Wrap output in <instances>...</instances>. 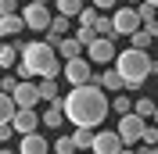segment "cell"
<instances>
[{
  "mask_svg": "<svg viewBox=\"0 0 158 154\" xmlns=\"http://www.w3.org/2000/svg\"><path fill=\"white\" fill-rule=\"evenodd\" d=\"M151 39H155V36H151V29H144V25H140L137 32H129V47H137V50H148V47H151Z\"/></svg>",
  "mask_w": 158,
  "mask_h": 154,
  "instance_id": "obj_21",
  "label": "cell"
},
{
  "mask_svg": "<svg viewBox=\"0 0 158 154\" xmlns=\"http://www.w3.org/2000/svg\"><path fill=\"white\" fill-rule=\"evenodd\" d=\"M36 4H50V0H36Z\"/></svg>",
  "mask_w": 158,
  "mask_h": 154,
  "instance_id": "obj_42",
  "label": "cell"
},
{
  "mask_svg": "<svg viewBox=\"0 0 158 154\" xmlns=\"http://www.w3.org/2000/svg\"><path fill=\"white\" fill-rule=\"evenodd\" d=\"M11 136H15V125H11V122H0V144H7Z\"/></svg>",
  "mask_w": 158,
  "mask_h": 154,
  "instance_id": "obj_34",
  "label": "cell"
},
{
  "mask_svg": "<svg viewBox=\"0 0 158 154\" xmlns=\"http://www.w3.org/2000/svg\"><path fill=\"white\" fill-rule=\"evenodd\" d=\"M140 144H155V147H158V125H144V136H140Z\"/></svg>",
  "mask_w": 158,
  "mask_h": 154,
  "instance_id": "obj_31",
  "label": "cell"
},
{
  "mask_svg": "<svg viewBox=\"0 0 158 154\" xmlns=\"http://www.w3.org/2000/svg\"><path fill=\"white\" fill-rule=\"evenodd\" d=\"M144 29H151V36H155V39H158V18H155V22H151V25H144Z\"/></svg>",
  "mask_w": 158,
  "mask_h": 154,
  "instance_id": "obj_37",
  "label": "cell"
},
{
  "mask_svg": "<svg viewBox=\"0 0 158 154\" xmlns=\"http://www.w3.org/2000/svg\"><path fill=\"white\" fill-rule=\"evenodd\" d=\"M115 39H108V36H97L94 43L86 47V58H90V65H115Z\"/></svg>",
  "mask_w": 158,
  "mask_h": 154,
  "instance_id": "obj_7",
  "label": "cell"
},
{
  "mask_svg": "<svg viewBox=\"0 0 158 154\" xmlns=\"http://www.w3.org/2000/svg\"><path fill=\"white\" fill-rule=\"evenodd\" d=\"M151 61H155V58H151L148 50H137V47L115 54V72L122 75L126 90H140V86H144V79L151 75Z\"/></svg>",
  "mask_w": 158,
  "mask_h": 154,
  "instance_id": "obj_3",
  "label": "cell"
},
{
  "mask_svg": "<svg viewBox=\"0 0 158 154\" xmlns=\"http://www.w3.org/2000/svg\"><path fill=\"white\" fill-rule=\"evenodd\" d=\"M118 154H137V147H122V151H118Z\"/></svg>",
  "mask_w": 158,
  "mask_h": 154,
  "instance_id": "obj_39",
  "label": "cell"
},
{
  "mask_svg": "<svg viewBox=\"0 0 158 154\" xmlns=\"http://www.w3.org/2000/svg\"><path fill=\"white\" fill-rule=\"evenodd\" d=\"M94 133H97V129H90V125H76V133H72L76 151H90V147H94Z\"/></svg>",
  "mask_w": 158,
  "mask_h": 154,
  "instance_id": "obj_16",
  "label": "cell"
},
{
  "mask_svg": "<svg viewBox=\"0 0 158 154\" xmlns=\"http://www.w3.org/2000/svg\"><path fill=\"white\" fill-rule=\"evenodd\" d=\"M22 18H25V29H29V32H47V25H50V7L29 0V4L22 7Z\"/></svg>",
  "mask_w": 158,
  "mask_h": 154,
  "instance_id": "obj_5",
  "label": "cell"
},
{
  "mask_svg": "<svg viewBox=\"0 0 158 154\" xmlns=\"http://www.w3.org/2000/svg\"><path fill=\"white\" fill-rule=\"evenodd\" d=\"M144 125H148V122H144L137 111H129V115H118V129H115V133L122 136V144H126V147H137L140 136H144Z\"/></svg>",
  "mask_w": 158,
  "mask_h": 154,
  "instance_id": "obj_4",
  "label": "cell"
},
{
  "mask_svg": "<svg viewBox=\"0 0 158 154\" xmlns=\"http://www.w3.org/2000/svg\"><path fill=\"white\" fill-rule=\"evenodd\" d=\"M111 111H115V115H129V111H133V100H129V97L118 90V93L111 97Z\"/></svg>",
  "mask_w": 158,
  "mask_h": 154,
  "instance_id": "obj_24",
  "label": "cell"
},
{
  "mask_svg": "<svg viewBox=\"0 0 158 154\" xmlns=\"http://www.w3.org/2000/svg\"><path fill=\"white\" fill-rule=\"evenodd\" d=\"M15 111H18V104H15V97L0 90V122H11V118H15Z\"/></svg>",
  "mask_w": 158,
  "mask_h": 154,
  "instance_id": "obj_20",
  "label": "cell"
},
{
  "mask_svg": "<svg viewBox=\"0 0 158 154\" xmlns=\"http://www.w3.org/2000/svg\"><path fill=\"white\" fill-rule=\"evenodd\" d=\"M155 107H158V100H151V97H140L137 104H133V111H137V115L144 118V122H148V118L155 115Z\"/></svg>",
  "mask_w": 158,
  "mask_h": 154,
  "instance_id": "obj_26",
  "label": "cell"
},
{
  "mask_svg": "<svg viewBox=\"0 0 158 154\" xmlns=\"http://www.w3.org/2000/svg\"><path fill=\"white\" fill-rule=\"evenodd\" d=\"M18 65V47L15 43H0V72H11Z\"/></svg>",
  "mask_w": 158,
  "mask_h": 154,
  "instance_id": "obj_18",
  "label": "cell"
},
{
  "mask_svg": "<svg viewBox=\"0 0 158 154\" xmlns=\"http://www.w3.org/2000/svg\"><path fill=\"white\" fill-rule=\"evenodd\" d=\"M11 97H15L18 107H36L40 104V86L32 83V79H18V86L11 90Z\"/></svg>",
  "mask_w": 158,
  "mask_h": 154,
  "instance_id": "obj_9",
  "label": "cell"
},
{
  "mask_svg": "<svg viewBox=\"0 0 158 154\" xmlns=\"http://www.w3.org/2000/svg\"><path fill=\"white\" fill-rule=\"evenodd\" d=\"M47 32H50V36H47V43H50V47H58V39H65V36H69V14H58V18H50V25H47Z\"/></svg>",
  "mask_w": 158,
  "mask_h": 154,
  "instance_id": "obj_14",
  "label": "cell"
},
{
  "mask_svg": "<svg viewBox=\"0 0 158 154\" xmlns=\"http://www.w3.org/2000/svg\"><path fill=\"white\" fill-rule=\"evenodd\" d=\"M151 122H155V125H158V107H155V115H151Z\"/></svg>",
  "mask_w": 158,
  "mask_h": 154,
  "instance_id": "obj_41",
  "label": "cell"
},
{
  "mask_svg": "<svg viewBox=\"0 0 158 154\" xmlns=\"http://www.w3.org/2000/svg\"><path fill=\"white\" fill-rule=\"evenodd\" d=\"M61 107H65V118L72 125H90V129H97L111 111V100L108 93L101 90L97 79H90L83 86H72L69 93L61 97Z\"/></svg>",
  "mask_w": 158,
  "mask_h": 154,
  "instance_id": "obj_1",
  "label": "cell"
},
{
  "mask_svg": "<svg viewBox=\"0 0 158 154\" xmlns=\"http://www.w3.org/2000/svg\"><path fill=\"white\" fill-rule=\"evenodd\" d=\"M90 4H94L97 11H115L118 7V0H90Z\"/></svg>",
  "mask_w": 158,
  "mask_h": 154,
  "instance_id": "obj_35",
  "label": "cell"
},
{
  "mask_svg": "<svg viewBox=\"0 0 158 154\" xmlns=\"http://www.w3.org/2000/svg\"><path fill=\"white\" fill-rule=\"evenodd\" d=\"M50 147H54V154H76V144H72V136H58Z\"/></svg>",
  "mask_w": 158,
  "mask_h": 154,
  "instance_id": "obj_29",
  "label": "cell"
},
{
  "mask_svg": "<svg viewBox=\"0 0 158 154\" xmlns=\"http://www.w3.org/2000/svg\"><path fill=\"white\" fill-rule=\"evenodd\" d=\"M36 86H40V100H47V104L58 100V83H54V79H40Z\"/></svg>",
  "mask_w": 158,
  "mask_h": 154,
  "instance_id": "obj_23",
  "label": "cell"
},
{
  "mask_svg": "<svg viewBox=\"0 0 158 154\" xmlns=\"http://www.w3.org/2000/svg\"><path fill=\"white\" fill-rule=\"evenodd\" d=\"M137 14H140V25H151V22L158 18V7L148 4V0H140V4H137Z\"/></svg>",
  "mask_w": 158,
  "mask_h": 154,
  "instance_id": "obj_25",
  "label": "cell"
},
{
  "mask_svg": "<svg viewBox=\"0 0 158 154\" xmlns=\"http://www.w3.org/2000/svg\"><path fill=\"white\" fill-rule=\"evenodd\" d=\"M79 54H83V43H79L76 36H65V39H58V58H79Z\"/></svg>",
  "mask_w": 158,
  "mask_h": 154,
  "instance_id": "obj_17",
  "label": "cell"
},
{
  "mask_svg": "<svg viewBox=\"0 0 158 154\" xmlns=\"http://www.w3.org/2000/svg\"><path fill=\"white\" fill-rule=\"evenodd\" d=\"M11 125H15V133L22 136V133H36L43 122H40V111H36V107H18L15 118H11Z\"/></svg>",
  "mask_w": 158,
  "mask_h": 154,
  "instance_id": "obj_10",
  "label": "cell"
},
{
  "mask_svg": "<svg viewBox=\"0 0 158 154\" xmlns=\"http://www.w3.org/2000/svg\"><path fill=\"white\" fill-rule=\"evenodd\" d=\"M15 86H18V75H0V90L4 93H11Z\"/></svg>",
  "mask_w": 158,
  "mask_h": 154,
  "instance_id": "obj_32",
  "label": "cell"
},
{
  "mask_svg": "<svg viewBox=\"0 0 158 154\" xmlns=\"http://www.w3.org/2000/svg\"><path fill=\"white\" fill-rule=\"evenodd\" d=\"M94 29H97V36L118 39V32H115V25H111V18H108V14H97V22H94Z\"/></svg>",
  "mask_w": 158,
  "mask_h": 154,
  "instance_id": "obj_22",
  "label": "cell"
},
{
  "mask_svg": "<svg viewBox=\"0 0 158 154\" xmlns=\"http://www.w3.org/2000/svg\"><path fill=\"white\" fill-rule=\"evenodd\" d=\"M151 75H158V61H151Z\"/></svg>",
  "mask_w": 158,
  "mask_h": 154,
  "instance_id": "obj_40",
  "label": "cell"
},
{
  "mask_svg": "<svg viewBox=\"0 0 158 154\" xmlns=\"http://www.w3.org/2000/svg\"><path fill=\"white\" fill-rule=\"evenodd\" d=\"M111 25H115L118 36L137 32V29H140V14H137V7H115V11H111Z\"/></svg>",
  "mask_w": 158,
  "mask_h": 154,
  "instance_id": "obj_8",
  "label": "cell"
},
{
  "mask_svg": "<svg viewBox=\"0 0 158 154\" xmlns=\"http://www.w3.org/2000/svg\"><path fill=\"white\" fill-rule=\"evenodd\" d=\"M76 39H79V43H83V50H86L90 43L97 39V29H83V25H79V29H76Z\"/></svg>",
  "mask_w": 158,
  "mask_h": 154,
  "instance_id": "obj_30",
  "label": "cell"
},
{
  "mask_svg": "<svg viewBox=\"0 0 158 154\" xmlns=\"http://www.w3.org/2000/svg\"><path fill=\"white\" fill-rule=\"evenodd\" d=\"M122 136L115 133V129H108V133H94V147H90V151L94 154H118L122 151Z\"/></svg>",
  "mask_w": 158,
  "mask_h": 154,
  "instance_id": "obj_11",
  "label": "cell"
},
{
  "mask_svg": "<svg viewBox=\"0 0 158 154\" xmlns=\"http://www.w3.org/2000/svg\"><path fill=\"white\" fill-rule=\"evenodd\" d=\"M0 14H18V0H0Z\"/></svg>",
  "mask_w": 158,
  "mask_h": 154,
  "instance_id": "obj_33",
  "label": "cell"
},
{
  "mask_svg": "<svg viewBox=\"0 0 158 154\" xmlns=\"http://www.w3.org/2000/svg\"><path fill=\"white\" fill-rule=\"evenodd\" d=\"M18 154H50V144L40 133H22L18 140Z\"/></svg>",
  "mask_w": 158,
  "mask_h": 154,
  "instance_id": "obj_12",
  "label": "cell"
},
{
  "mask_svg": "<svg viewBox=\"0 0 158 154\" xmlns=\"http://www.w3.org/2000/svg\"><path fill=\"white\" fill-rule=\"evenodd\" d=\"M148 4H155V7H158V0H148Z\"/></svg>",
  "mask_w": 158,
  "mask_h": 154,
  "instance_id": "obj_43",
  "label": "cell"
},
{
  "mask_svg": "<svg viewBox=\"0 0 158 154\" xmlns=\"http://www.w3.org/2000/svg\"><path fill=\"white\" fill-rule=\"evenodd\" d=\"M97 14H101V11L94 7V4H90V7H83V11H79L76 18H79V25H83V29H94V22H97Z\"/></svg>",
  "mask_w": 158,
  "mask_h": 154,
  "instance_id": "obj_28",
  "label": "cell"
},
{
  "mask_svg": "<svg viewBox=\"0 0 158 154\" xmlns=\"http://www.w3.org/2000/svg\"><path fill=\"white\" fill-rule=\"evenodd\" d=\"M25 29V18L18 14H0V36H18V32Z\"/></svg>",
  "mask_w": 158,
  "mask_h": 154,
  "instance_id": "obj_15",
  "label": "cell"
},
{
  "mask_svg": "<svg viewBox=\"0 0 158 154\" xmlns=\"http://www.w3.org/2000/svg\"><path fill=\"white\" fill-rule=\"evenodd\" d=\"M40 122L47 125V129H61V122H65V107H61V97L58 100H50L47 111H40Z\"/></svg>",
  "mask_w": 158,
  "mask_h": 154,
  "instance_id": "obj_13",
  "label": "cell"
},
{
  "mask_svg": "<svg viewBox=\"0 0 158 154\" xmlns=\"http://www.w3.org/2000/svg\"><path fill=\"white\" fill-rule=\"evenodd\" d=\"M97 83H101V90H108V93H118V90H126V83H122V75H118L115 68H108V72H104Z\"/></svg>",
  "mask_w": 158,
  "mask_h": 154,
  "instance_id": "obj_19",
  "label": "cell"
},
{
  "mask_svg": "<svg viewBox=\"0 0 158 154\" xmlns=\"http://www.w3.org/2000/svg\"><path fill=\"white\" fill-rule=\"evenodd\" d=\"M0 154H18V151H15V147H0Z\"/></svg>",
  "mask_w": 158,
  "mask_h": 154,
  "instance_id": "obj_38",
  "label": "cell"
},
{
  "mask_svg": "<svg viewBox=\"0 0 158 154\" xmlns=\"http://www.w3.org/2000/svg\"><path fill=\"white\" fill-rule=\"evenodd\" d=\"M54 4H58V14H69V18L83 11V0H54Z\"/></svg>",
  "mask_w": 158,
  "mask_h": 154,
  "instance_id": "obj_27",
  "label": "cell"
},
{
  "mask_svg": "<svg viewBox=\"0 0 158 154\" xmlns=\"http://www.w3.org/2000/svg\"><path fill=\"white\" fill-rule=\"evenodd\" d=\"M137 154H158L155 144H137Z\"/></svg>",
  "mask_w": 158,
  "mask_h": 154,
  "instance_id": "obj_36",
  "label": "cell"
},
{
  "mask_svg": "<svg viewBox=\"0 0 158 154\" xmlns=\"http://www.w3.org/2000/svg\"><path fill=\"white\" fill-rule=\"evenodd\" d=\"M133 7H137V0H133Z\"/></svg>",
  "mask_w": 158,
  "mask_h": 154,
  "instance_id": "obj_44",
  "label": "cell"
},
{
  "mask_svg": "<svg viewBox=\"0 0 158 154\" xmlns=\"http://www.w3.org/2000/svg\"><path fill=\"white\" fill-rule=\"evenodd\" d=\"M22 50V65L29 72V79H58L61 75V58L58 47H50L47 39H32V43H15Z\"/></svg>",
  "mask_w": 158,
  "mask_h": 154,
  "instance_id": "obj_2",
  "label": "cell"
},
{
  "mask_svg": "<svg viewBox=\"0 0 158 154\" xmlns=\"http://www.w3.org/2000/svg\"><path fill=\"white\" fill-rule=\"evenodd\" d=\"M61 75L69 79V86H83V83H90L94 79V72H90V58H69L65 65H61Z\"/></svg>",
  "mask_w": 158,
  "mask_h": 154,
  "instance_id": "obj_6",
  "label": "cell"
}]
</instances>
